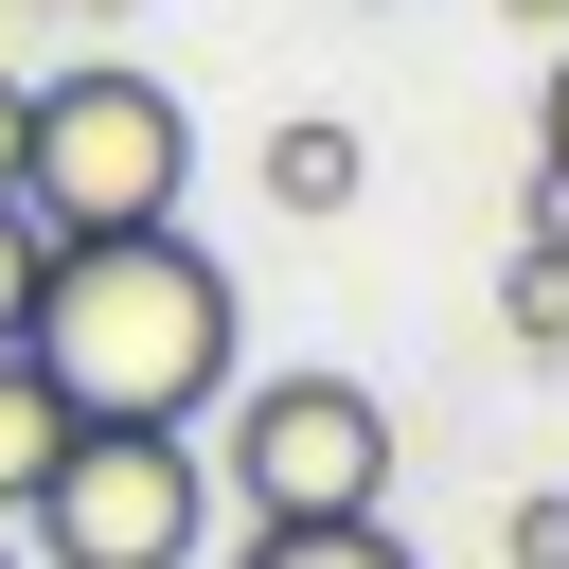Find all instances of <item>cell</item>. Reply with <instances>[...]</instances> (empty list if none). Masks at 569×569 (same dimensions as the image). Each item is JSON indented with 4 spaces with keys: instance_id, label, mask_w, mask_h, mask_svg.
Instances as JSON below:
<instances>
[{
    "instance_id": "cell-6",
    "label": "cell",
    "mask_w": 569,
    "mask_h": 569,
    "mask_svg": "<svg viewBox=\"0 0 569 569\" xmlns=\"http://www.w3.org/2000/svg\"><path fill=\"white\" fill-rule=\"evenodd\" d=\"M53 462H71V391H53V373H36L18 338H0V516H18V498H36Z\"/></svg>"
},
{
    "instance_id": "cell-10",
    "label": "cell",
    "mask_w": 569,
    "mask_h": 569,
    "mask_svg": "<svg viewBox=\"0 0 569 569\" xmlns=\"http://www.w3.org/2000/svg\"><path fill=\"white\" fill-rule=\"evenodd\" d=\"M498 551L516 569H569V498H498Z\"/></svg>"
},
{
    "instance_id": "cell-2",
    "label": "cell",
    "mask_w": 569,
    "mask_h": 569,
    "mask_svg": "<svg viewBox=\"0 0 569 569\" xmlns=\"http://www.w3.org/2000/svg\"><path fill=\"white\" fill-rule=\"evenodd\" d=\"M178 178H196V107H178L142 53H71V71H36V142H18L36 231H160Z\"/></svg>"
},
{
    "instance_id": "cell-1",
    "label": "cell",
    "mask_w": 569,
    "mask_h": 569,
    "mask_svg": "<svg viewBox=\"0 0 569 569\" xmlns=\"http://www.w3.org/2000/svg\"><path fill=\"white\" fill-rule=\"evenodd\" d=\"M231 320H249L231 267L160 213V231H53L18 356L71 391V427H213V391H231Z\"/></svg>"
},
{
    "instance_id": "cell-15",
    "label": "cell",
    "mask_w": 569,
    "mask_h": 569,
    "mask_svg": "<svg viewBox=\"0 0 569 569\" xmlns=\"http://www.w3.org/2000/svg\"><path fill=\"white\" fill-rule=\"evenodd\" d=\"M0 569H36V551H18V516H0Z\"/></svg>"
},
{
    "instance_id": "cell-4",
    "label": "cell",
    "mask_w": 569,
    "mask_h": 569,
    "mask_svg": "<svg viewBox=\"0 0 569 569\" xmlns=\"http://www.w3.org/2000/svg\"><path fill=\"white\" fill-rule=\"evenodd\" d=\"M391 391L373 373H249L231 391V498L249 516H391Z\"/></svg>"
},
{
    "instance_id": "cell-11",
    "label": "cell",
    "mask_w": 569,
    "mask_h": 569,
    "mask_svg": "<svg viewBox=\"0 0 569 569\" xmlns=\"http://www.w3.org/2000/svg\"><path fill=\"white\" fill-rule=\"evenodd\" d=\"M533 178H569V53H551V89H533Z\"/></svg>"
},
{
    "instance_id": "cell-16",
    "label": "cell",
    "mask_w": 569,
    "mask_h": 569,
    "mask_svg": "<svg viewBox=\"0 0 569 569\" xmlns=\"http://www.w3.org/2000/svg\"><path fill=\"white\" fill-rule=\"evenodd\" d=\"M356 18H373V0H356Z\"/></svg>"
},
{
    "instance_id": "cell-7",
    "label": "cell",
    "mask_w": 569,
    "mask_h": 569,
    "mask_svg": "<svg viewBox=\"0 0 569 569\" xmlns=\"http://www.w3.org/2000/svg\"><path fill=\"white\" fill-rule=\"evenodd\" d=\"M231 569H409V533L391 516H249Z\"/></svg>"
},
{
    "instance_id": "cell-13",
    "label": "cell",
    "mask_w": 569,
    "mask_h": 569,
    "mask_svg": "<svg viewBox=\"0 0 569 569\" xmlns=\"http://www.w3.org/2000/svg\"><path fill=\"white\" fill-rule=\"evenodd\" d=\"M18 18H53V36H89V18H124V0H18Z\"/></svg>"
},
{
    "instance_id": "cell-8",
    "label": "cell",
    "mask_w": 569,
    "mask_h": 569,
    "mask_svg": "<svg viewBox=\"0 0 569 569\" xmlns=\"http://www.w3.org/2000/svg\"><path fill=\"white\" fill-rule=\"evenodd\" d=\"M498 320H516V356H569V231H533L498 267Z\"/></svg>"
},
{
    "instance_id": "cell-3",
    "label": "cell",
    "mask_w": 569,
    "mask_h": 569,
    "mask_svg": "<svg viewBox=\"0 0 569 569\" xmlns=\"http://www.w3.org/2000/svg\"><path fill=\"white\" fill-rule=\"evenodd\" d=\"M213 533V445L196 427H71V462L18 498L36 569H196Z\"/></svg>"
},
{
    "instance_id": "cell-12",
    "label": "cell",
    "mask_w": 569,
    "mask_h": 569,
    "mask_svg": "<svg viewBox=\"0 0 569 569\" xmlns=\"http://www.w3.org/2000/svg\"><path fill=\"white\" fill-rule=\"evenodd\" d=\"M18 142H36V71H0V196H18Z\"/></svg>"
},
{
    "instance_id": "cell-9",
    "label": "cell",
    "mask_w": 569,
    "mask_h": 569,
    "mask_svg": "<svg viewBox=\"0 0 569 569\" xmlns=\"http://www.w3.org/2000/svg\"><path fill=\"white\" fill-rule=\"evenodd\" d=\"M36 267H53V231H36V196H0V338L36 320Z\"/></svg>"
},
{
    "instance_id": "cell-14",
    "label": "cell",
    "mask_w": 569,
    "mask_h": 569,
    "mask_svg": "<svg viewBox=\"0 0 569 569\" xmlns=\"http://www.w3.org/2000/svg\"><path fill=\"white\" fill-rule=\"evenodd\" d=\"M498 18H516V36H569V0H498Z\"/></svg>"
},
{
    "instance_id": "cell-5",
    "label": "cell",
    "mask_w": 569,
    "mask_h": 569,
    "mask_svg": "<svg viewBox=\"0 0 569 569\" xmlns=\"http://www.w3.org/2000/svg\"><path fill=\"white\" fill-rule=\"evenodd\" d=\"M249 178H267V213H302V231H320V213H356V196H373V142H356L338 107H284V124L249 142Z\"/></svg>"
}]
</instances>
